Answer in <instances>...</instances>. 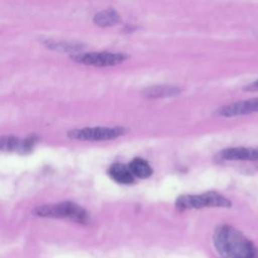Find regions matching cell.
I'll return each instance as SVG.
<instances>
[{"instance_id": "6da1fadb", "label": "cell", "mask_w": 258, "mask_h": 258, "mask_svg": "<svg viewBox=\"0 0 258 258\" xmlns=\"http://www.w3.org/2000/svg\"><path fill=\"white\" fill-rule=\"evenodd\" d=\"M213 243L221 258H258L257 247L243 233L230 225L216 228Z\"/></svg>"}, {"instance_id": "7a4b0ae2", "label": "cell", "mask_w": 258, "mask_h": 258, "mask_svg": "<svg viewBox=\"0 0 258 258\" xmlns=\"http://www.w3.org/2000/svg\"><path fill=\"white\" fill-rule=\"evenodd\" d=\"M33 214L43 218L70 219L81 224H85L89 220L87 211L73 202H61L58 204L39 206L33 210Z\"/></svg>"}, {"instance_id": "3957f363", "label": "cell", "mask_w": 258, "mask_h": 258, "mask_svg": "<svg viewBox=\"0 0 258 258\" xmlns=\"http://www.w3.org/2000/svg\"><path fill=\"white\" fill-rule=\"evenodd\" d=\"M232 203L216 191H207L201 195H182L175 201L178 211L203 208H231Z\"/></svg>"}, {"instance_id": "277c9868", "label": "cell", "mask_w": 258, "mask_h": 258, "mask_svg": "<svg viewBox=\"0 0 258 258\" xmlns=\"http://www.w3.org/2000/svg\"><path fill=\"white\" fill-rule=\"evenodd\" d=\"M126 129L117 127H86L69 131L68 136L71 139L81 141H102L111 140L124 135Z\"/></svg>"}, {"instance_id": "5b68a950", "label": "cell", "mask_w": 258, "mask_h": 258, "mask_svg": "<svg viewBox=\"0 0 258 258\" xmlns=\"http://www.w3.org/2000/svg\"><path fill=\"white\" fill-rule=\"evenodd\" d=\"M128 55L121 52H88L72 55V59L77 62L93 67H112L122 63Z\"/></svg>"}, {"instance_id": "8992f818", "label": "cell", "mask_w": 258, "mask_h": 258, "mask_svg": "<svg viewBox=\"0 0 258 258\" xmlns=\"http://www.w3.org/2000/svg\"><path fill=\"white\" fill-rule=\"evenodd\" d=\"M38 137L30 135L25 139H19L15 136H1L0 137V151L4 152H19L25 154L30 152L37 143Z\"/></svg>"}, {"instance_id": "52a82bcc", "label": "cell", "mask_w": 258, "mask_h": 258, "mask_svg": "<svg viewBox=\"0 0 258 258\" xmlns=\"http://www.w3.org/2000/svg\"><path fill=\"white\" fill-rule=\"evenodd\" d=\"M258 112V98L235 102L219 108L216 115L223 117H234Z\"/></svg>"}, {"instance_id": "ba28073f", "label": "cell", "mask_w": 258, "mask_h": 258, "mask_svg": "<svg viewBox=\"0 0 258 258\" xmlns=\"http://www.w3.org/2000/svg\"><path fill=\"white\" fill-rule=\"evenodd\" d=\"M217 158L220 160L230 161H257L258 160V148L253 147H229L221 150L217 154Z\"/></svg>"}, {"instance_id": "9c48e42d", "label": "cell", "mask_w": 258, "mask_h": 258, "mask_svg": "<svg viewBox=\"0 0 258 258\" xmlns=\"http://www.w3.org/2000/svg\"><path fill=\"white\" fill-rule=\"evenodd\" d=\"M181 89L170 85H158L148 87L143 90L142 95L148 99H159V98H169L178 95Z\"/></svg>"}, {"instance_id": "30bf717a", "label": "cell", "mask_w": 258, "mask_h": 258, "mask_svg": "<svg viewBox=\"0 0 258 258\" xmlns=\"http://www.w3.org/2000/svg\"><path fill=\"white\" fill-rule=\"evenodd\" d=\"M42 43L46 48L60 52H69L73 54L79 53L85 47V45L82 42L78 41H55L52 39H45L42 41Z\"/></svg>"}, {"instance_id": "8fae6325", "label": "cell", "mask_w": 258, "mask_h": 258, "mask_svg": "<svg viewBox=\"0 0 258 258\" xmlns=\"http://www.w3.org/2000/svg\"><path fill=\"white\" fill-rule=\"evenodd\" d=\"M110 177L118 183L130 184L134 181V175L130 171L128 165L122 163H115L108 169Z\"/></svg>"}, {"instance_id": "7c38bea8", "label": "cell", "mask_w": 258, "mask_h": 258, "mask_svg": "<svg viewBox=\"0 0 258 258\" xmlns=\"http://www.w3.org/2000/svg\"><path fill=\"white\" fill-rule=\"evenodd\" d=\"M93 21L98 26L109 27L118 24L121 21V17L116 10L113 8H108L96 13Z\"/></svg>"}, {"instance_id": "4fadbf2b", "label": "cell", "mask_w": 258, "mask_h": 258, "mask_svg": "<svg viewBox=\"0 0 258 258\" xmlns=\"http://www.w3.org/2000/svg\"><path fill=\"white\" fill-rule=\"evenodd\" d=\"M128 167L132 172V174L139 178H147L151 176V174L153 173V169L149 165V163L145 159L140 157H136L132 159L129 162Z\"/></svg>"}, {"instance_id": "5bb4252c", "label": "cell", "mask_w": 258, "mask_h": 258, "mask_svg": "<svg viewBox=\"0 0 258 258\" xmlns=\"http://www.w3.org/2000/svg\"><path fill=\"white\" fill-rule=\"evenodd\" d=\"M245 91H249V92H254V91H258V80H256L255 82L247 85L244 87Z\"/></svg>"}]
</instances>
